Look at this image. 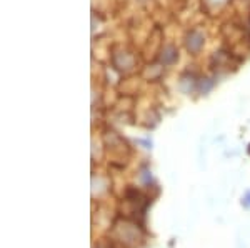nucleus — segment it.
I'll return each instance as SVG.
<instances>
[{
  "instance_id": "nucleus-1",
  "label": "nucleus",
  "mask_w": 250,
  "mask_h": 248,
  "mask_svg": "<svg viewBox=\"0 0 250 248\" xmlns=\"http://www.w3.org/2000/svg\"><path fill=\"white\" fill-rule=\"evenodd\" d=\"M110 238L120 248H137L144 243V231L134 220L117 218L112 225Z\"/></svg>"
},
{
  "instance_id": "nucleus-6",
  "label": "nucleus",
  "mask_w": 250,
  "mask_h": 248,
  "mask_svg": "<svg viewBox=\"0 0 250 248\" xmlns=\"http://www.w3.org/2000/svg\"><path fill=\"white\" fill-rule=\"evenodd\" d=\"M197 83H199V82H197L193 75H190V74H185L184 77L180 78L179 87H180V90H182L184 94H190V92L197 87Z\"/></svg>"
},
{
  "instance_id": "nucleus-7",
  "label": "nucleus",
  "mask_w": 250,
  "mask_h": 248,
  "mask_svg": "<svg viewBox=\"0 0 250 248\" xmlns=\"http://www.w3.org/2000/svg\"><path fill=\"white\" fill-rule=\"evenodd\" d=\"M197 87H199V90L202 92V94H207V92L213 87V82L210 78H200L199 83H197Z\"/></svg>"
},
{
  "instance_id": "nucleus-9",
  "label": "nucleus",
  "mask_w": 250,
  "mask_h": 248,
  "mask_svg": "<svg viewBox=\"0 0 250 248\" xmlns=\"http://www.w3.org/2000/svg\"><path fill=\"white\" fill-rule=\"evenodd\" d=\"M205 2H207L208 5L217 7V9H219V7H222V5H225V3H227V0H205Z\"/></svg>"
},
{
  "instance_id": "nucleus-11",
  "label": "nucleus",
  "mask_w": 250,
  "mask_h": 248,
  "mask_svg": "<svg viewBox=\"0 0 250 248\" xmlns=\"http://www.w3.org/2000/svg\"><path fill=\"white\" fill-rule=\"evenodd\" d=\"M249 153H250V145H249Z\"/></svg>"
},
{
  "instance_id": "nucleus-8",
  "label": "nucleus",
  "mask_w": 250,
  "mask_h": 248,
  "mask_svg": "<svg viewBox=\"0 0 250 248\" xmlns=\"http://www.w3.org/2000/svg\"><path fill=\"white\" fill-rule=\"evenodd\" d=\"M95 248H120L117 243L114 242V240H100L99 243H97V247Z\"/></svg>"
},
{
  "instance_id": "nucleus-4",
  "label": "nucleus",
  "mask_w": 250,
  "mask_h": 248,
  "mask_svg": "<svg viewBox=\"0 0 250 248\" xmlns=\"http://www.w3.org/2000/svg\"><path fill=\"white\" fill-rule=\"evenodd\" d=\"M105 143H107L108 149L117 152V153H120V155H124V153H127V152H128L127 143H125L124 140L119 137V135H115L114 132H110V134L105 135Z\"/></svg>"
},
{
  "instance_id": "nucleus-10",
  "label": "nucleus",
  "mask_w": 250,
  "mask_h": 248,
  "mask_svg": "<svg viewBox=\"0 0 250 248\" xmlns=\"http://www.w3.org/2000/svg\"><path fill=\"white\" fill-rule=\"evenodd\" d=\"M242 205L245 207V209H250V191L244 195V198H242Z\"/></svg>"
},
{
  "instance_id": "nucleus-5",
  "label": "nucleus",
  "mask_w": 250,
  "mask_h": 248,
  "mask_svg": "<svg viewBox=\"0 0 250 248\" xmlns=\"http://www.w3.org/2000/svg\"><path fill=\"white\" fill-rule=\"evenodd\" d=\"M160 63H164V65H172V63L177 62V58H179V52L173 45H165L162 54H160Z\"/></svg>"
},
{
  "instance_id": "nucleus-3",
  "label": "nucleus",
  "mask_w": 250,
  "mask_h": 248,
  "mask_svg": "<svg viewBox=\"0 0 250 248\" xmlns=\"http://www.w3.org/2000/svg\"><path fill=\"white\" fill-rule=\"evenodd\" d=\"M204 43H205V37L200 30L193 29L188 32L187 37H185V47H187V50L190 52L192 55L199 54V52L204 49Z\"/></svg>"
},
{
  "instance_id": "nucleus-2",
  "label": "nucleus",
  "mask_w": 250,
  "mask_h": 248,
  "mask_svg": "<svg viewBox=\"0 0 250 248\" xmlns=\"http://www.w3.org/2000/svg\"><path fill=\"white\" fill-rule=\"evenodd\" d=\"M150 205V198L147 195H144L142 191L137 189H127L124 193V202H122V211L125 215H139L144 217L147 207Z\"/></svg>"
}]
</instances>
